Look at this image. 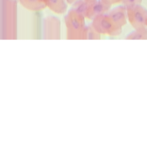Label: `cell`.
<instances>
[{
	"label": "cell",
	"mask_w": 147,
	"mask_h": 157,
	"mask_svg": "<svg viewBox=\"0 0 147 157\" xmlns=\"http://www.w3.org/2000/svg\"><path fill=\"white\" fill-rule=\"evenodd\" d=\"M45 4L46 7L56 14H63L67 9L66 0H41Z\"/></svg>",
	"instance_id": "7"
},
{
	"label": "cell",
	"mask_w": 147,
	"mask_h": 157,
	"mask_svg": "<svg viewBox=\"0 0 147 157\" xmlns=\"http://www.w3.org/2000/svg\"><path fill=\"white\" fill-rule=\"evenodd\" d=\"M85 17L71 9L64 18L67 28V38L69 40L83 39L86 28Z\"/></svg>",
	"instance_id": "1"
},
{
	"label": "cell",
	"mask_w": 147,
	"mask_h": 157,
	"mask_svg": "<svg viewBox=\"0 0 147 157\" xmlns=\"http://www.w3.org/2000/svg\"><path fill=\"white\" fill-rule=\"evenodd\" d=\"M44 35L46 38L58 39L60 38V21L58 18L48 16L44 20Z\"/></svg>",
	"instance_id": "5"
},
{
	"label": "cell",
	"mask_w": 147,
	"mask_h": 157,
	"mask_svg": "<svg viewBox=\"0 0 147 157\" xmlns=\"http://www.w3.org/2000/svg\"><path fill=\"white\" fill-rule=\"evenodd\" d=\"M126 38L130 40H147V27L144 26L135 29L129 34Z\"/></svg>",
	"instance_id": "9"
},
{
	"label": "cell",
	"mask_w": 147,
	"mask_h": 157,
	"mask_svg": "<svg viewBox=\"0 0 147 157\" xmlns=\"http://www.w3.org/2000/svg\"><path fill=\"white\" fill-rule=\"evenodd\" d=\"M111 6L103 0H96L93 2L90 3L85 18L93 20L96 16L108 13Z\"/></svg>",
	"instance_id": "4"
},
{
	"label": "cell",
	"mask_w": 147,
	"mask_h": 157,
	"mask_svg": "<svg viewBox=\"0 0 147 157\" xmlns=\"http://www.w3.org/2000/svg\"><path fill=\"white\" fill-rule=\"evenodd\" d=\"M107 15L110 16V18L118 25L119 26L123 28V26L126 24L127 21V14H126V9L125 6H119L113 8V9H110L108 12Z\"/></svg>",
	"instance_id": "6"
},
{
	"label": "cell",
	"mask_w": 147,
	"mask_h": 157,
	"mask_svg": "<svg viewBox=\"0 0 147 157\" xmlns=\"http://www.w3.org/2000/svg\"><path fill=\"white\" fill-rule=\"evenodd\" d=\"M91 25L100 35L113 37L118 36L122 33L123 28L116 25L110 18L107 13L96 16L93 18L92 20Z\"/></svg>",
	"instance_id": "2"
},
{
	"label": "cell",
	"mask_w": 147,
	"mask_h": 157,
	"mask_svg": "<svg viewBox=\"0 0 147 157\" xmlns=\"http://www.w3.org/2000/svg\"><path fill=\"white\" fill-rule=\"evenodd\" d=\"M72 5H73V6H72L71 9L77 11V12H79L80 14H81V15L85 17L90 3L87 2L85 0H77Z\"/></svg>",
	"instance_id": "11"
},
{
	"label": "cell",
	"mask_w": 147,
	"mask_h": 157,
	"mask_svg": "<svg viewBox=\"0 0 147 157\" xmlns=\"http://www.w3.org/2000/svg\"><path fill=\"white\" fill-rule=\"evenodd\" d=\"M103 1H104L106 3L110 5V6H113V5L117 4V3H119V2H122L123 0H103Z\"/></svg>",
	"instance_id": "13"
},
{
	"label": "cell",
	"mask_w": 147,
	"mask_h": 157,
	"mask_svg": "<svg viewBox=\"0 0 147 157\" xmlns=\"http://www.w3.org/2000/svg\"><path fill=\"white\" fill-rule=\"evenodd\" d=\"M67 2V4H70V5H72L74 2H75L77 1V0H66Z\"/></svg>",
	"instance_id": "14"
},
{
	"label": "cell",
	"mask_w": 147,
	"mask_h": 157,
	"mask_svg": "<svg viewBox=\"0 0 147 157\" xmlns=\"http://www.w3.org/2000/svg\"><path fill=\"white\" fill-rule=\"evenodd\" d=\"M145 26H146V27H147V20H146V23H145Z\"/></svg>",
	"instance_id": "16"
},
{
	"label": "cell",
	"mask_w": 147,
	"mask_h": 157,
	"mask_svg": "<svg viewBox=\"0 0 147 157\" xmlns=\"http://www.w3.org/2000/svg\"><path fill=\"white\" fill-rule=\"evenodd\" d=\"M24 7L31 11H41L46 8L45 4L41 0H20Z\"/></svg>",
	"instance_id": "8"
},
{
	"label": "cell",
	"mask_w": 147,
	"mask_h": 157,
	"mask_svg": "<svg viewBox=\"0 0 147 157\" xmlns=\"http://www.w3.org/2000/svg\"><path fill=\"white\" fill-rule=\"evenodd\" d=\"M142 0H123L122 3L126 8L130 7V6H136V5H141Z\"/></svg>",
	"instance_id": "12"
},
{
	"label": "cell",
	"mask_w": 147,
	"mask_h": 157,
	"mask_svg": "<svg viewBox=\"0 0 147 157\" xmlns=\"http://www.w3.org/2000/svg\"><path fill=\"white\" fill-rule=\"evenodd\" d=\"M126 9L127 18L135 29L145 26L147 20V10L141 5L130 6Z\"/></svg>",
	"instance_id": "3"
},
{
	"label": "cell",
	"mask_w": 147,
	"mask_h": 157,
	"mask_svg": "<svg viewBox=\"0 0 147 157\" xmlns=\"http://www.w3.org/2000/svg\"><path fill=\"white\" fill-rule=\"evenodd\" d=\"M85 1L88 3H92V2H93L94 1H96V0H85Z\"/></svg>",
	"instance_id": "15"
},
{
	"label": "cell",
	"mask_w": 147,
	"mask_h": 157,
	"mask_svg": "<svg viewBox=\"0 0 147 157\" xmlns=\"http://www.w3.org/2000/svg\"><path fill=\"white\" fill-rule=\"evenodd\" d=\"M83 39H90V40H98L100 39V34L93 27L92 25L86 26L84 29Z\"/></svg>",
	"instance_id": "10"
}]
</instances>
